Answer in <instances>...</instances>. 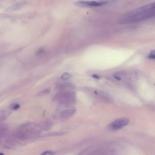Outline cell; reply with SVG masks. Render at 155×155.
<instances>
[{"label":"cell","mask_w":155,"mask_h":155,"mask_svg":"<svg viewBox=\"0 0 155 155\" xmlns=\"http://www.w3.org/2000/svg\"><path fill=\"white\" fill-rule=\"evenodd\" d=\"M155 3L138 7L120 16L118 22L121 24L134 23L150 19L155 15Z\"/></svg>","instance_id":"cell-1"},{"label":"cell","mask_w":155,"mask_h":155,"mask_svg":"<svg viewBox=\"0 0 155 155\" xmlns=\"http://www.w3.org/2000/svg\"><path fill=\"white\" fill-rule=\"evenodd\" d=\"M53 100L65 106H69L76 102L75 94L71 91H61L54 96Z\"/></svg>","instance_id":"cell-2"},{"label":"cell","mask_w":155,"mask_h":155,"mask_svg":"<svg viewBox=\"0 0 155 155\" xmlns=\"http://www.w3.org/2000/svg\"><path fill=\"white\" fill-rule=\"evenodd\" d=\"M129 122L130 120L128 118H120L110 124L108 126V129L112 131L118 130L128 125Z\"/></svg>","instance_id":"cell-3"},{"label":"cell","mask_w":155,"mask_h":155,"mask_svg":"<svg viewBox=\"0 0 155 155\" xmlns=\"http://www.w3.org/2000/svg\"><path fill=\"white\" fill-rule=\"evenodd\" d=\"M105 1H79L75 2V4L77 6L80 7H98L102 6L108 3Z\"/></svg>","instance_id":"cell-4"},{"label":"cell","mask_w":155,"mask_h":155,"mask_svg":"<svg viewBox=\"0 0 155 155\" xmlns=\"http://www.w3.org/2000/svg\"><path fill=\"white\" fill-rule=\"evenodd\" d=\"M56 88L60 92L70 91L74 89V86L69 83H63L57 85Z\"/></svg>","instance_id":"cell-5"},{"label":"cell","mask_w":155,"mask_h":155,"mask_svg":"<svg viewBox=\"0 0 155 155\" xmlns=\"http://www.w3.org/2000/svg\"><path fill=\"white\" fill-rule=\"evenodd\" d=\"M76 112L75 108H71L63 111L60 113V117L62 119H67L73 116Z\"/></svg>","instance_id":"cell-6"},{"label":"cell","mask_w":155,"mask_h":155,"mask_svg":"<svg viewBox=\"0 0 155 155\" xmlns=\"http://www.w3.org/2000/svg\"><path fill=\"white\" fill-rule=\"evenodd\" d=\"M95 94L99 98L102 100L107 102H109L112 101L111 98L106 93L101 91H96Z\"/></svg>","instance_id":"cell-7"},{"label":"cell","mask_w":155,"mask_h":155,"mask_svg":"<svg viewBox=\"0 0 155 155\" xmlns=\"http://www.w3.org/2000/svg\"><path fill=\"white\" fill-rule=\"evenodd\" d=\"M51 90V88H47V89L44 90L39 92L38 95L40 96L47 94L50 92Z\"/></svg>","instance_id":"cell-8"},{"label":"cell","mask_w":155,"mask_h":155,"mask_svg":"<svg viewBox=\"0 0 155 155\" xmlns=\"http://www.w3.org/2000/svg\"><path fill=\"white\" fill-rule=\"evenodd\" d=\"M71 77L70 75L67 73H65L62 76V78L64 80H67L69 79Z\"/></svg>","instance_id":"cell-9"},{"label":"cell","mask_w":155,"mask_h":155,"mask_svg":"<svg viewBox=\"0 0 155 155\" xmlns=\"http://www.w3.org/2000/svg\"><path fill=\"white\" fill-rule=\"evenodd\" d=\"M55 153L51 151H46L43 152L40 155H53L55 154Z\"/></svg>","instance_id":"cell-10"},{"label":"cell","mask_w":155,"mask_h":155,"mask_svg":"<svg viewBox=\"0 0 155 155\" xmlns=\"http://www.w3.org/2000/svg\"><path fill=\"white\" fill-rule=\"evenodd\" d=\"M155 58V51L154 50H153L149 55L148 58L152 59H154Z\"/></svg>","instance_id":"cell-11"},{"label":"cell","mask_w":155,"mask_h":155,"mask_svg":"<svg viewBox=\"0 0 155 155\" xmlns=\"http://www.w3.org/2000/svg\"><path fill=\"white\" fill-rule=\"evenodd\" d=\"M20 105L18 104H14L12 105L11 108L13 110H16L19 108Z\"/></svg>","instance_id":"cell-12"},{"label":"cell","mask_w":155,"mask_h":155,"mask_svg":"<svg viewBox=\"0 0 155 155\" xmlns=\"http://www.w3.org/2000/svg\"><path fill=\"white\" fill-rule=\"evenodd\" d=\"M92 76L94 78L96 79H99V76L96 75H94Z\"/></svg>","instance_id":"cell-13"},{"label":"cell","mask_w":155,"mask_h":155,"mask_svg":"<svg viewBox=\"0 0 155 155\" xmlns=\"http://www.w3.org/2000/svg\"><path fill=\"white\" fill-rule=\"evenodd\" d=\"M0 155H3V154H2L1 153V154H0Z\"/></svg>","instance_id":"cell-14"}]
</instances>
